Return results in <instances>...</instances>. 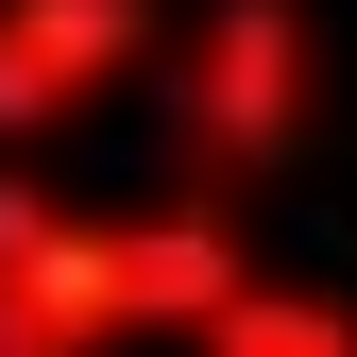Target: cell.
<instances>
[{
    "mask_svg": "<svg viewBox=\"0 0 357 357\" xmlns=\"http://www.w3.org/2000/svg\"><path fill=\"white\" fill-rule=\"evenodd\" d=\"M238 273H255L238 188L68 204V188H34V153H0V357H119V340H188Z\"/></svg>",
    "mask_w": 357,
    "mask_h": 357,
    "instance_id": "obj_1",
    "label": "cell"
},
{
    "mask_svg": "<svg viewBox=\"0 0 357 357\" xmlns=\"http://www.w3.org/2000/svg\"><path fill=\"white\" fill-rule=\"evenodd\" d=\"M170 68V153H188V188H255V170L306 153V119H324V17L306 0H204V17L153 34Z\"/></svg>",
    "mask_w": 357,
    "mask_h": 357,
    "instance_id": "obj_2",
    "label": "cell"
},
{
    "mask_svg": "<svg viewBox=\"0 0 357 357\" xmlns=\"http://www.w3.org/2000/svg\"><path fill=\"white\" fill-rule=\"evenodd\" d=\"M170 0H0V153H52L68 119H102L153 68Z\"/></svg>",
    "mask_w": 357,
    "mask_h": 357,
    "instance_id": "obj_3",
    "label": "cell"
},
{
    "mask_svg": "<svg viewBox=\"0 0 357 357\" xmlns=\"http://www.w3.org/2000/svg\"><path fill=\"white\" fill-rule=\"evenodd\" d=\"M170 357H357V306L340 289H289V273H238Z\"/></svg>",
    "mask_w": 357,
    "mask_h": 357,
    "instance_id": "obj_4",
    "label": "cell"
}]
</instances>
